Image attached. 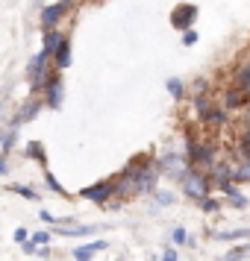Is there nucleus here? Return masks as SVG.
Here are the masks:
<instances>
[{
  "label": "nucleus",
  "instance_id": "nucleus-1",
  "mask_svg": "<svg viewBox=\"0 0 250 261\" xmlns=\"http://www.w3.org/2000/svg\"><path fill=\"white\" fill-rule=\"evenodd\" d=\"M183 182V194L189 197V200H206L209 197V188H212V179H209V173H203V170H194L191 167L186 176L179 179Z\"/></svg>",
  "mask_w": 250,
  "mask_h": 261
},
{
  "label": "nucleus",
  "instance_id": "nucleus-2",
  "mask_svg": "<svg viewBox=\"0 0 250 261\" xmlns=\"http://www.w3.org/2000/svg\"><path fill=\"white\" fill-rule=\"evenodd\" d=\"M186 159H189L194 167H203V170H212V167L218 165V153H215L212 144L186 141Z\"/></svg>",
  "mask_w": 250,
  "mask_h": 261
},
{
  "label": "nucleus",
  "instance_id": "nucleus-3",
  "mask_svg": "<svg viewBox=\"0 0 250 261\" xmlns=\"http://www.w3.org/2000/svg\"><path fill=\"white\" fill-rule=\"evenodd\" d=\"M80 197H85V200H92L95 205H106L112 197H115V182H95V185H88V188L80 191Z\"/></svg>",
  "mask_w": 250,
  "mask_h": 261
},
{
  "label": "nucleus",
  "instance_id": "nucleus-4",
  "mask_svg": "<svg viewBox=\"0 0 250 261\" xmlns=\"http://www.w3.org/2000/svg\"><path fill=\"white\" fill-rule=\"evenodd\" d=\"M194 21H197V6L194 3H179L177 9L171 12V24L177 27V30H194Z\"/></svg>",
  "mask_w": 250,
  "mask_h": 261
},
{
  "label": "nucleus",
  "instance_id": "nucleus-5",
  "mask_svg": "<svg viewBox=\"0 0 250 261\" xmlns=\"http://www.w3.org/2000/svg\"><path fill=\"white\" fill-rule=\"evenodd\" d=\"M115 197H118V200L135 197V167L132 165H127L118 173V179H115Z\"/></svg>",
  "mask_w": 250,
  "mask_h": 261
},
{
  "label": "nucleus",
  "instance_id": "nucleus-6",
  "mask_svg": "<svg viewBox=\"0 0 250 261\" xmlns=\"http://www.w3.org/2000/svg\"><path fill=\"white\" fill-rule=\"evenodd\" d=\"M62 100H65V83L59 73H50L48 88H44V103H48V109H59Z\"/></svg>",
  "mask_w": 250,
  "mask_h": 261
},
{
  "label": "nucleus",
  "instance_id": "nucleus-7",
  "mask_svg": "<svg viewBox=\"0 0 250 261\" xmlns=\"http://www.w3.org/2000/svg\"><path fill=\"white\" fill-rule=\"evenodd\" d=\"M68 3H71V0H59V3H50L48 9L41 12V27H44V33H48V30H56V24L62 21V15L68 12Z\"/></svg>",
  "mask_w": 250,
  "mask_h": 261
},
{
  "label": "nucleus",
  "instance_id": "nucleus-8",
  "mask_svg": "<svg viewBox=\"0 0 250 261\" xmlns=\"http://www.w3.org/2000/svg\"><path fill=\"white\" fill-rule=\"evenodd\" d=\"M41 106H48V103H44V100H36V97L27 100L24 106L18 109V115L12 118V126H24V123H30V120H36V115L41 112Z\"/></svg>",
  "mask_w": 250,
  "mask_h": 261
},
{
  "label": "nucleus",
  "instance_id": "nucleus-9",
  "mask_svg": "<svg viewBox=\"0 0 250 261\" xmlns=\"http://www.w3.org/2000/svg\"><path fill=\"white\" fill-rule=\"evenodd\" d=\"M247 103H250V94H247V91H241L238 85H233V88H226V91H224V109H226V112L244 109Z\"/></svg>",
  "mask_w": 250,
  "mask_h": 261
},
{
  "label": "nucleus",
  "instance_id": "nucleus-10",
  "mask_svg": "<svg viewBox=\"0 0 250 261\" xmlns=\"http://www.w3.org/2000/svg\"><path fill=\"white\" fill-rule=\"evenodd\" d=\"M209 179H212V185H215V188L226 191L230 185H233V167L224 165V162H218V165H215L212 170H209Z\"/></svg>",
  "mask_w": 250,
  "mask_h": 261
},
{
  "label": "nucleus",
  "instance_id": "nucleus-11",
  "mask_svg": "<svg viewBox=\"0 0 250 261\" xmlns=\"http://www.w3.org/2000/svg\"><path fill=\"white\" fill-rule=\"evenodd\" d=\"M109 244L106 241H92V244H83V247L74 249V261H92L95 258V252H103Z\"/></svg>",
  "mask_w": 250,
  "mask_h": 261
},
{
  "label": "nucleus",
  "instance_id": "nucleus-12",
  "mask_svg": "<svg viewBox=\"0 0 250 261\" xmlns=\"http://www.w3.org/2000/svg\"><path fill=\"white\" fill-rule=\"evenodd\" d=\"M53 68H56V71H65V68H71V41H68V36H65V41L59 44L56 56H53Z\"/></svg>",
  "mask_w": 250,
  "mask_h": 261
},
{
  "label": "nucleus",
  "instance_id": "nucleus-13",
  "mask_svg": "<svg viewBox=\"0 0 250 261\" xmlns=\"http://www.w3.org/2000/svg\"><path fill=\"white\" fill-rule=\"evenodd\" d=\"M203 126H224L226 123V109L224 106H212L206 115H200Z\"/></svg>",
  "mask_w": 250,
  "mask_h": 261
},
{
  "label": "nucleus",
  "instance_id": "nucleus-14",
  "mask_svg": "<svg viewBox=\"0 0 250 261\" xmlns=\"http://www.w3.org/2000/svg\"><path fill=\"white\" fill-rule=\"evenodd\" d=\"M62 41H65V36H62V33H56V30H48V33H44V44H41V50H44L50 59H53Z\"/></svg>",
  "mask_w": 250,
  "mask_h": 261
},
{
  "label": "nucleus",
  "instance_id": "nucleus-15",
  "mask_svg": "<svg viewBox=\"0 0 250 261\" xmlns=\"http://www.w3.org/2000/svg\"><path fill=\"white\" fill-rule=\"evenodd\" d=\"M24 155L27 159H33V162H38V165H48V153H44L41 141H30L24 147Z\"/></svg>",
  "mask_w": 250,
  "mask_h": 261
},
{
  "label": "nucleus",
  "instance_id": "nucleus-16",
  "mask_svg": "<svg viewBox=\"0 0 250 261\" xmlns=\"http://www.w3.org/2000/svg\"><path fill=\"white\" fill-rule=\"evenodd\" d=\"M236 85L241 88V91H247L250 94V59H244L236 68Z\"/></svg>",
  "mask_w": 250,
  "mask_h": 261
},
{
  "label": "nucleus",
  "instance_id": "nucleus-17",
  "mask_svg": "<svg viewBox=\"0 0 250 261\" xmlns=\"http://www.w3.org/2000/svg\"><path fill=\"white\" fill-rule=\"evenodd\" d=\"M233 182H250V159H238V165H233Z\"/></svg>",
  "mask_w": 250,
  "mask_h": 261
},
{
  "label": "nucleus",
  "instance_id": "nucleus-18",
  "mask_svg": "<svg viewBox=\"0 0 250 261\" xmlns=\"http://www.w3.org/2000/svg\"><path fill=\"white\" fill-rule=\"evenodd\" d=\"M250 229H236V232H212L209 229V238L212 241H238V238H247Z\"/></svg>",
  "mask_w": 250,
  "mask_h": 261
},
{
  "label": "nucleus",
  "instance_id": "nucleus-19",
  "mask_svg": "<svg viewBox=\"0 0 250 261\" xmlns=\"http://www.w3.org/2000/svg\"><path fill=\"white\" fill-rule=\"evenodd\" d=\"M62 238H85L95 232V226H74V229H56Z\"/></svg>",
  "mask_w": 250,
  "mask_h": 261
},
{
  "label": "nucleus",
  "instance_id": "nucleus-20",
  "mask_svg": "<svg viewBox=\"0 0 250 261\" xmlns=\"http://www.w3.org/2000/svg\"><path fill=\"white\" fill-rule=\"evenodd\" d=\"M165 88H168V94L174 97V100H179V97L186 94V85H183V80H177V76H171L165 83Z\"/></svg>",
  "mask_w": 250,
  "mask_h": 261
},
{
  "label": "nucleus",
  "instance_id": "nucleus-21",
  "mask_svg": "<svg viewBox=\"0 0 250 261\" xmlns=\"http://www.w3.org/2000/svg\"><path fill=\"white\" fill-rule=\"evenodd\" d=\"M15 138H18V126H9V129L3 132V155H9V153H12Z\"/></svg>",
  "mask_w": 250,
  "mask_h": 261
},
{
  "label": "nucleus",
  "instance_id": "nucleus-22",
  "mask_svg": "<svg viewBox=\"0 0 250 261\" xmlns=\"http://www.w3.org/2000/svg\"><path fill=\"white\" fill-rule=\"evenodd\" d=\"M250 255V247H236V249H230L226 255H221L218 261H244Z\"/></svg>",
  "mask_w": 250,
  "mask_h": 261
},
{
  "label": "nucleus",
  "instance_id": "nucleus-23",
  "mask_svg": "<svg viewBox=\"0 0 250 261\" xmlns=\"http://www.w3.org/2000/svg\"><path fill=\"white\" fill-rule=\"evenodd\" d=\"M226 197H230V200L236 202V208H244V205H247V197H244V194H241V191L236 188V185H230V188L224 191Z\"/></svg>",
  "mask_w": 250,
  "mask_h": 261
},
{
  "label": "nucleus",
  "instance_id": "nucleus-24",
  "mask_svg": "<svg viewBox=\"0 0 250 261\" xmlns=\"http://www.w3.org/2000/svg\"><path fill=\"white\" fill-rule=\"evenodd\" d=\"M44 182H48V188L53 191V194H59V197H68V191L62 188L59 182H56V176H53V173H50V170H44Z\"/></svg>",
  "mask_w": 250,
  "mask_h": 261
},
{
  "label": "nucleus",
  "instance_id": "nucleus-25",
  "mask_svg": "<svg viewBox=\"0 0 250 261\" xmlns=\"http://www.w3.org/2000/svg\"><path fill=\"white\" fill-rule=\"evenodd\" d=\"M9 191L12 194H21V197H27V200H38V194L30 185H9Z\"/></svg>",
  "mask_w": 250,
  "mask_h": 261
},
{
  "label": "nucleus",
  "instance_id": "nucleus-26",
  "mask_svg": "<svg viewBox=\"0 0 250 261\" xmlns=\"http://www.w3.org/2000/svg\"><path fill=\"white\" fill-rule=\"evenodd\" d=\"M153 197H156L159 205H174V202H177V197H174L171 191H153Z\"/></svg>",
  "mask_w": 250,
  "mask_h": 261
},
{
  "label": "nucleus",
  "instance_id": "nucleus-27",
  "mask_svg": "<svg viewBox=\"0 0 250 261\" xmlns=\"http://www.w3.org/2000/svg\"><path fill=\"white\" fill-rule=\"evenodd\" d=\"M200 208H203L206 214H215L218 208H221V202L215 200V197H206V200H200Z\"/></svg>",
  "mask_w": 250,
  "mask_h": 261
},
{
  "label": "nucleus",
  "instance_id": "nucleus-28",
  "mask_svg": "<svg viewBox=\"0 0 250 261\" xmlns=\"http://www.w3.org/2000/svg\"><path fill=\"white\" fill-rule=\"evenodd\" d=\"M171 238H174V244H177V247H183V244H189V235H186V229H183V226H177V229L171 232Z\"/></svg>",
  "mask_w": 250,
  "mask_h": 261
},
{
  "label": "nucleus",
  "instance_id": "nucleus-29",
  "mask_svg": "<svg viewBox=\"0 0 250 261\" xmlns=\"http://www.w3.org/2000/svg\"><path fill=\"white\" fill-rule=\"evenodd\" d=\"M183 44H186V47L197 44V33H194V30H186V33H183Z\"/></svg>",
  "mask_w": 250,
  "mask_h": 261
},
{
  "label": "nucleus",
  "instance_id": "nucleus-30",
  "mask_svg": "<svg viewBox=\"0 0 250 261\" xmlns=\"http://www.w3.org/2000/svg\"><path fill=\"white\" fill-rule=\"evenodd\" d=\"M15 241H18V244H24V241H30V238H33V235H30V232H27V229H24V226H21V229H15Z\"/></svg>",
  "mask_w": 250,
  "mask_h": 261
},
{
  "label": "nucleus",
  "instance_id": "nucleus-31",
  "mask_svg": "<svg viewBox=\"0 0 250 261\" xmlns=\"http://www.w3.org/2000/svg\"><path fill=\"white\" fill-rule=\"evenodd\" d=\"M33 241H36L38 247H41V244H50V232H36V235H33Z\"/></svg>",
  "mask_w": 250,
  "mask_h": 261
},
{
  "label": "nucleus",
  "instance_id": "nucleus-32",
  "mask_svg": "<svg viewBox=\"0 0 250 261\" xmlns=\"http://www.w3.org/2000/svg\"><path fill=\"white\" fill-rule=\"evenodd\" d=\"M162 261H179V252L174 247H168L165 249V255H162Z\"/></svg>",
  "mask_w": 250,
  "mask_h": 261
},
{
  "label": "nucleus",
  "instance_id": "nucleus-33",
  "mask_svg": "<svg viewBox=\"0 0 250 261\" xmlns=\"http://www.w3.org/2000/svg\"><path fill=\"white\" fill-rule=\"evenodd\" d=\"M238 153H241V159H250V141H241V144H238Z\"/></svg>",
  "mask_w": 250,
  "mask_h": 261
},
{
  "label": "nucleus",
  "instance_id": "nucleus-34",
  "mask_svg": "<svg viewBox=\"0 0 250 261\" xmlns=\"http://www.w3.org/2000/svg\"><path fill=\"white\" fill-rule=\"evenodd\" d=\"M38 217H41L44 223H59V220H56V217H53V214H50L48 208H44V212H38Z\"/></svg>",
  "mask_w": 250,
  "mask_h": 261
},
{
  "label": "nucleus",
  "instance_id": "nucleus-35",
  "mask_svg": "<svg viewBox=\"0 0 250 261\" xmlns=\"http://www.w3.org/2000/svg\"><path fill=\"white\" fill-rule=\"evenodd\" d=\"M247 123H250V106H247Z\"/></svg>",
  "mask_w": 250,
  "mask_h": 261
}]
</instances>
